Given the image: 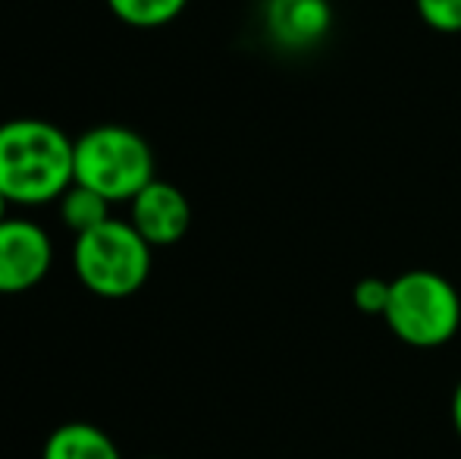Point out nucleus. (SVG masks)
I'll use <instances>...</instances> for the list:
<instances>
[{
    "instance_id": "423d86ee",
    "label": "nucleus",
    "mask_w": 461,
    "mask_h": 459,
    "mask_svg": "<svg viewBox=\"0 0 461 459\" xmlns=\"http://www.w3.org/2000/svg\"><path fill=\"white\" fill-rule=\"evenodd\" d=\"M129 224L158 249V245H176L192 227V205L179 186L167 179H151L139 196L132 198Z\"/></svg>"
},
{
    "instance_id": "9d476101",
    "label": "nucleus",
    "mask_w": 461,
    "mask_h": 459,
    "mask_svg": "<svg viewBox=\"0 0 461 459\" xmlns=\"http://www.w3.org/2000/svg\"><path fill=\"white\" fill-rule=\"evenodd\" d=\"M107 6L132 29H160L185 10L188 0H107Z\"/></svg>"
},
{
    "instance_id": "f03ea898",
    "label": "nucleus",
    "mask_w": 461,
    "mask_h": 459,
    "mask_svg": "<svg viewBox=\"0 0 461 459\" xmlns=\"http://www.w3.org/2000/svg\"><path fill=\"white\" fill-rule=\"evenodd\" d=\"M383 321L405 346H446L461 331V293L449 277L437 271H405L389 280Z\"/></svg>"
},
{
    "instance_id": "39448f33",
    "label": "nucleus",
    "mask_w": 461,
    "mask_h": 459,
    "mask_svg": "<svg viewBox=\"0 0 461 459\" xmlns=\"http://www.w3.org/2000/svg\"><path fill=\"white\" fill-rule=\"evenodd\" d=\"M50 264L54 243L35 221L6 217L0 224V293H29L50 274Z\"/></svg>"
},
{
    "instance_id": "0eeeda50",
    "label": "nucleus",
    "mask_w": 461,
    "mask_h": 459,
    "mask_svg": "<svg viewBox=\"0 0 461 459\" xmlns=\"http://www.w3.org/2000/svg\"><path fill=\"white\" fill-rule=\"evenodd\" d=\"M264 29L283 50H308L333 29L330 0H267Z\"/></svg>"
},
{
    "instance_id": "2eb2a0df",
    "label": "nucleus",
    "mask_w": 461,
    "mask_h": 459,
    "mask_svg": "<svg viewBox=\"0 0 461 459\" xmlns=\"http://www.w3.org/2000/svg\"><path fill=\"white\" fill-rule=\"evenodd\" d=\"M145 459H164V456H145Z\"/></svg>"
},
{
    "instance_id": "7ed1b4c3",
    "label": "nucleus",
    "mask_w": 461,
    "mask_h": 459,
    "mask_svg": "<svg viewBox=\"0 0 461 459\" xmlns=\"http://www.w3.org/2000/svg\"><path fill=\"white\" fill-rule=\"evenodd\" d=\"M154 177V151L141 133L120 123L92 126L76 139V183L110 205L132 202Z\"/></svg>"
},
{
    "instance_id": "20e7f679",
    "label": "nucleus",
    "mask_w": 461,
    "mask_h": 459,
    "mask_svg": "<svg viewBox=\"0 0 461 459\" xmlns=\"http://www.w3.org/2000/svg\"><path fill=\"white\" fill-rule=\"evenodd\" d=\"M151 249L154 245L132 224L110 217L101 227L76 236V277L101 299H126L151 277Z\"/></svg>"
},
{
    "instance_id": "f257e3e1",
    "label": "nucleus",
    "mask_w": 461,
    "mask_h": 459,
    "mask_svg": "<svg viewBox=\"0 0 461 459\" xmlns=\"http://www.w3.org/2000/svg\"><path fill=\"white\" fill-rule=\"evenodd\" d=\"M76 183V139L35 116L0 123V192L10 205L60 202Z\"/></svg>"
},
{
    "instance_id": "4468645a",
    "label": "nucleus",
    "mask_w": 461,
    "mask_h": 459,
    "mask_svg": "<svg viewBox=\"0 0 461 459\" xmlns=\"http://www.w3.org/2000/svg\"><path fill=\"white\" fill-rule=\"evenodd\" d=\"M6 208H10V202H6V196L0 192V224L6 221Z\"/></svg>"
},
{
    "instance_id": "6e6552de",
    "label": "nucleus",
    "mask_w": 461,
    "mask_h": 459,
    "mask_svg": "<svg viewBox=\"0 0 461 459\" xmlns=\"http://www.w3.org/2000/svg\"><path fill=\"white\" fill-rule=\"evenodd\" d=\"M41 459H122L107 431L92 422H67L50 431Z\"/></svg>"
},
{
    "instance_id": "9b49d317",
    "label": "nucleus",
    "mask_w": 461,
    "mask_h": 459,
    "mask_svg": "<svg viewBox=\"0 0 461 459\" xmlns=\"http://www.w3.org/2000/svg\"><path fill=\"white\" fill-rule=\"evenodd\" d=\"M420 23L439 35H461V0H414Z\"/></svg>"
},
{
    "instance_id": "1a4fd4ad",
    "label": "nucleus",
    "mask_w": 461,
    "mask_h": 459,
    "mask_svg": "<svg viewBox=\"0 0 461 459\" xmlns=\"http://www.w3.org/2000/svg\"><path fill=\"white\" fill-rule=\"evenodd\" d=\"M57 205H60L63 227L73 230L76 236L101 227L104 221H110V202L104 196H97L95 189H88V186L73 183L67 192H63Z\"/></svg>"
},
{
    "instance_id": "f8f14e48",
    "label": "nucleus",
    "mask_w": 461,
    "mask_h": 459,
    "mask_svg": "<svg viewBox=\"0 0 461 459\" xmlns=\"http://www.w3.org/2000/svg\"><path fill=\"white\" fill-rule=\"evenodd\" d=\"M352 302L361 315H380L383 318L386 302H389V280H380V277H365V280H358L352 289Z\"/></svg>"
},
{
    "instance_id": "ddd939ff",
    "label": "nucleus",
    "mask_w": 461,
    "mask_h": 459,
    "mask_svg": "<svg viewBox=\"0 0 461 459\" xmlns=\"http://www.w3.org/2000/svg\"><path fill=\"white\" fill-rule=\"evenodd\" d=\"M452 428L461 437V381L456 384V393H452Z\"/></svg>"
}]
</instances>
